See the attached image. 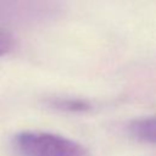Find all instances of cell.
Instances as JSON below:
<instances>
[{
	"label": "cell",
	"mask_w": 156,
	"mask_h": 156,
	"mask_svg": "<svg viewBox=\"0 0 156 156\" xmlns=\"http://www.w3.org/2000/svg\"><path fill=\"white\" fill-rule=\"evenodd\" d=\"M128 132L139 141L156 144V117L139 118L130 122Z\"/></svg>",
	"instance_id": "obj_3"
},
{
	"label": "cell",
	"mask_w": 156,
	"mask_h": 156,
	"mask_svg": "<svg viewBox=\"0 0 156 156\" xmlns=\"http://www.w3.org/2000/svg\"><path fill=\"white\" fill-rule=\"evenodd\" d=\"M50 106L57 110L68 111V112H84L90 108V104L80 99H69V98H56L50 100Z\"/></svg>",
	"instance_id": "obj_4"
},
{
	"label": "cell",
	"mask_w": 156,
	"mask_h": 156,
	"mask_svg": "<svg viewBox=\"0 0 156 156\" xmlns=\"http://www.w3.org/2000/svg\"><path fill=\"white\" fill-rule=\"evenodd\" d=\"M12 144L18 156H90L78 141L48 132H21Z\"/></svg>",
	"instance_id": "obj_1"
},
{
	"label": "cell",
	"mask_w": 156,
	"mask_h": 156,
	"mask_svg": "<svg viewBox=\"0 0 156 156\" xmlns=\"http://www.w3.org/2000/svg\"><path fill=\"white\" fill-rule=\"evenodd\" d=\"M12 45H13V41H12L11 35L7 34L6 32L0 30V56L10 51Z\"/></svg>",
	"instance_id": "obj_5"
},
{
	"label": "cell",
	"mask_w": 156,
	"mask_h": 156,
	"mask_svg": "<svg viewBox=\"0 0 156 156\" xmlns=\"http://www.w3.org/2000/svg\"><path fill=\"white\" fill-rule=\"evenodd\" d=\"M58 0H0V24H35L54 18Z\"/></svg>",
	"instance_id": "obj_2"
}]
</instances>
